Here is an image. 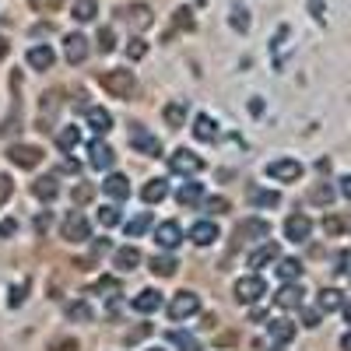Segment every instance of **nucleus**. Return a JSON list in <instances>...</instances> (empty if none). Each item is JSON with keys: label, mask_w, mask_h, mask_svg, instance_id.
Segmentation results:
<instances>
[{"label": "nucleus", "mask_w": 351, "mask_h": 351, "mask_svg": "<svg viewBox=\"0 0 351 351\" xmlns=\"http://www.w3.org/2000/svg\"><path fill=\"white\" fill-rule=\"evenodd\" d=\"M176 200H180V208H197V204L204 200V186L193 183V180H186L180 190H176Z\"/></svg>", "instance_id": "19"}, {"label": "nucleus", "mask_w": 351, "mask_h": 351, "mask_svg": "<svg viewBox=\"0 0 351 351\" xmlns=\"http://www.w3.org/2000/svg\"><path fill=\"white\" fill-rule=\"evenodd\" d=\"M232 291H236V299H239V302L253 306V302H260L263 295H267V285H263L260 274H250V278H239Z\"/></svg>", "instance_id": "4"}, {"label": "nucleus", "mask_w": 351, "mask_h": 351, "mask_svg": "<svg viewBox=\"0 0 351 351\" xmlns=\"http://www.w3.org/2000/svg\"><path fill=\"white\" fill-rule=\"evenodd\" d=\"M67 316L71 319H92V309H88L84 302H74V306H67Z\"/></svg>", "instance_id": "46"}, {"label": "nucleus", "mask_w": 351, "mask_h": 351, "mask_svg": "<svg viewBox=\"0 0 351 351\" xmlns=\"http://www.w3.org/2000/svg\"><path fill=\"white\" fill-rule=\"evenodd\" d=\"M267 176L278 183H295V180H302V162L299 158H274V162H267Z\"/></svg>", "instance_id": "6"}, {"label": "nucleus", "mask_w": 351, "mask_h": 351, "mask_svg": "<svg viewBox=\"0 0 351 351\" xmlns=\"http://www.w3.org/2000/svg\"><path fill=\"white\" fill-rule=\"evenodd\" d=\"M88 155H92V158H88V162H92V169H99V172H106V169H112V162H116V152L109 148V144H92V152H88Z\"/></svg>", "instance_id": "20"}, {"label": "nucleus", "mask_w": 351, "mask_h": 351, "mask_svg": "<svg viewBox=\"0 0 351 351\" xmlns=\"http://www.w3.org/2000/svg\"><path fill=\"white\" fill-rule=\"evenodd\" d=\"M84 120H88V127H92L99 137L112 130V116H109L106 109H99V106H88V109H84Z\"/></svg>", "instance_id": "16"}, {"label": "nucleus", "mask_w": 351, "mask_h": 351, "mask_svg": "<svg viewBox=\"0 0 351 351\" xmlns=\"http://www.w3.org/2000/svg\"><path fill=\"white\" fill-rule=\"evenodd\" d=\"M302 295H306V291H302L299 285H291V281H288V285L278 291V295H274V302H278L281 309H299V306H302Z\"/></svg>", "instance_id": "21"}, {"label": "nucleus", "mask_w": 351, "mask_h": 351, "mask_svg": "<svg viewBox=\"0 0 351 351\" xmlns=\"http://www.w3.org/2000/svg\"><path fill=\"white\" fill-rule=\"evenodd\" d=\"M186 112H190V109H186V102H183V99H176V102H169V106L162 109V116H165V123H169L172 130L186 123Z\"/></svg>", "instance_id": "26"}, {"label": "nucleus", "mask_w": 351, "mask_h": 351, "mask_svg": "<svg viewBox=\"0 0 351 351\" xmlns=\"http://www.w3.org/2000/svg\"><path fill=\"white\" fill-rule=\"evenodd\" d=\"M8 162L18 165V169H36L43 162V148H36V144H11V148H8Z\"/></svg>", "instance_id": "7"}, {"label": "nucleus", "mask_w": 351, "mask_h": 351, "mask_svg": "<svg viewBox=\"0 0 351 351\" xmlns=\"http://www.w3.org/2000/svg\"><path fill=\"white\" fill-rule=\"evenodd\" d=\"M112 263H116V271H134L137 263H141V250L137 246H123V250H116V256H112Z\"/></svg>", "instance_id": "24"}, {"label": "nucleus", "mask_w": 351, "mask_h": 351, "mask_svg": "<svg viewBox=\"0 0 351 351\" xmlns=\"http://www.w3.org/2000/svg\"><path fill=\"white\" fill-rule=\"evenodd\" d=\"M88 53H92V46H88V39H84L81 32H74V36L64 39V56H67V64H84Z\"/></svg>", "instance_id": "11"}, {"label": "nucleus", "mask_w": 351, "mask_h": 351, "mask_svg": "<svg viewBox=\"0 0 351 351\" xmlns=\"http://www.w3.org/2000/svg\"><path fill=\"white\" fill-rule=\"evenodd\" d=\"M102 190H106L112 200H127V197H130V180H127V176H120V172H109L106 183H102Z\"/></svg>", "instance_id": "17"}, {"label": "nucleus", "mask_w": 351, "mask_h": 351, "mask_svg": "<svg viewBox=\"0 0 351 351\" xmlns=\"http://www.w3.org/2000/svg\"><path fill=\"white\" fill-rule=\"evenodd\" d=\"M204 211L225 215V211H232V204H228V197H208V200H204Z\"/></svg>", "instance_id": "40"}, {"label": "nucleus", "mask_w": 351, "mask_h": 351, "mask_svg": "<svg viewBox=\"0 0 351 351\" xmlns=\"http://www.w3.org/2000/svg\"><path fill=\"white\" fill-rule=\"evenodd\" d=\"M309 197H313V204H330V200H334V190H330V186H316Z\"/></svg>", "instance_id": "47"}, {"label": "nucleus", "mask_w": 351, "mask_h": 351, "mask_svg": "<svg viewBox=\"0 0 351 351\" xmlns=\"http://www.w3.org/2000/svg\"><path fill=\"white\" fill-rule=\"evenodd\" d=\"M92 253H95V256L109 253V243H106V239H95V243H92Z\"/></svg>", "instance_id": "52"}, {"label": "nucleus", "mask_w": 351, "mask_h": 351, "mask_svg": "<svg viewBox=\"0 0 351 351\" xmlns=\"http://www.w3.org/2000/svg\"><path fill=\"white\" fill-rule=\"evenodd\" d=\"M267 334H271L274 344H288L291 337H295V324H291V319H271Z\"/></svg>", "instance_id": "23"}, {"label": "nucleus", "mask_w": 351, "mask_h": 351, "mask_svg": "<svg viewBox=\"0 0 351 351\" xmlns=\"http://www.w3.org/2000/svg\"><path fill=\"white\" fill-rule=\"evenodd\" d=\"M8 53H11V43H8L4 36H0V60H4V56H8Z\"/></svg>", "instance_id": "54"}, {"label": "nucleus", "mask_w": 351, "mask_h": 351, "mask_svg": "<svg viewBox=\"0 0 351 351\" xmlns=\"http://www.w3.org/2000/svg\"><path fill=\"white\" fill-rule=\"evenodd\" d=\"M18 225H14V218H8V221H0V239H8L11 232H14Z\"/></svg>", "instance_id": "51"}, {"label": "nucleus", "mask_w": 351, "mask_h": 351, "mask_svg": "<svg viewBox=\"0 0 351 351\" xmlns=\"http://www.w3.org/2000/svg\"><path fill=\"white\" fill-rule=\"evenodd\" d=\"M341 193L351 200V176H344V180H341Z\"/></svg>", "instance_id": "53"}, {"label": "nucleus", "mask_w": 351, "mask_h": 351, "mask_svg": "<svg viewBox=\"0 0 351 351\" xmlns=\"http://www.w3.org/2000/svg\"><path fill=\"white\" fill-rule=\"evenodd\" d=\"M169 341H172L176 348H183V351H200V344H197L190 334H183V330H172V334H169Z\"/></svg>", "instance_id": "39"}, {"label": "nucleus", "mask_w": 351, "mask_h": 351, "mask_svg": "<svg viewBox=\"0 0 351 351\" xmlns=\"http://www.w3.org/2000/svg\"><path fill=\"white\" fill-rule=\"evenodd\" d=\"M144 334H148V327H141V330H134V334H130V337H127V341H130V344H134V341H141V337H144Z\"/></svg>", "instance_id": "55"}, {"label": "nucleus", "mask_w": 351, "mask_h": 351, "mask_svg": "<svg viewBox=\"0 0 351 351\" xmlns=\"http://www.w3.org/2000/svg\"><path fill=\"white\" fill-rule=\"evenodd\" d=\"M299 274H302V263L299 260H278V278H285V281H299Z\"/></svg>", "instance_id": "33"}, {"label": "nucleus", "mask_w": 351, "mask_h": 351, "mask_svg": "<svg viewBox=\"0 0 351 351\" xmlns=\"http://www.w3.org/2000/svg\"><path fill=\"white\" fill-rule=\"evenodd\" d=\"M190 25H193L190 11H176V28H190Z\"/></svg>", "instance_id": "49"}, {"label": "nucleus", "mask_w": 351, "mask_h": 351, "mask_svg": "<svg viewBox=\"0 0 351 351\" xmlns=\"http://www.w3.org/2000/svg\"><path fill=\"white\" fill-rule=\"evenodd\" d=\"M348 228H351V221L341 218V215H327L324 218V232H327V236H341V232H348Z\"/></svg>", "instance_id": "35"}, {"label": "nucleus", "mask_w": 351, "mask_h": 351, "mask_svg": "<svg viewBox=\"0 0 351 351\" xmlns=\"http://www.w3.org/2000/svg\"><path fill=\"white\" fill-rule=\"evenodd\" d=\"M127 141H130V148H134L137 155H148V158H158V155H162V141H158L152 130H144L141 123H130Z\"/></svg>", "instance_id": "2"}, {"label": "nucleus", "mask_w": 351, "mask_h": 351, "mask_svg": "<svg viewBox=\"0 0 351 351\" xmlns=\"http://www.w3.org/2000/svg\"><path fill=\"white\" fill-rule=\"evenodd\" d=\"M200 309V299H197V291H180L172 302H169V316L180 324V319H186V316H193Z\"/></svg>", "instance_id": "9"}, {"label": "nucleus", "mask_w": 351, "mask_h": 351, "mask_svg": "<svg viewBox=\"0 0 351 351\" xmlns=\"http://www.w3.org/2000/svg\"><path fill=\"white\" fill-rule=\"evenodd\" d=\"M99 14V0H74V18L77 21H92Z\"/></svg>", "instance_id": "34"}, {"label": "nucleus", "mask_w": 351, "mask_h": 351, "mask_svg": "<svg viewBox=\"0 0 351 351\" xmlns=\"http://www.w3.org/2000/svg\"><path fill=\"white\" fill-rule=\"evenodd\" d=\"M60 4H64V0H32V8L39 14H56V11H60Z\"/></svg>", "instance_id": "44"}, {"label": "nucleus", "mask_w": 351, "mask_h": 351, "mask_svg": "<svg viewBox=\"0 0 351 351\" xmlns=\"http://www.w3.org/2000/svg\"><path fill=\"white\" fill-rule=\"evenodd\" d=\"M176 267H180V263L172 256H152V274H158V278H172Z\"/></svg>", "instance_id": "32"}, {"label": "nucleus", "mask_w": 351, "mask_h": 351, "mask_svg": "<svg viewBox=\"0 0 351 351\" xmlns=\"http://www.w3.org/2000/svg\"><path fill=\"white\" fill-rule=\"evenodd\" d=\"M92 197H95V186H92V183H81V186H74V193H71L74 204H88Z\"/></svg>", "instance_id": "41"}, {"label": "nucleus", "mask_w": 351, "mask_h": 351, "mask_svg": "<svg viewBox=\"0 0 351 351\" xmlns=\"http://www.w3.org/2000/svg\"><path fill=\"white\" fill-rule=\"evenodd\" d=\"M64 239L67 243H84L88 236H92V225H88V218L84 215H77V211H71L67 218H64Z\"/></svg>", "instance_id": "8"}, {"label": "nucleus", "mask_w": 351, "mask_h": 351, "mask_svg": "<svg viewBox=\"0 0 351 351\" xmlns=\"http://www.w3.org/2000/svg\"><path fill=\"white\" fill-rule=\"evenodd\" d=\"M316 309H319V313H334V309H344V295H341L337 288H324V291L316 295Z\"/></svg>", "instance_id": "25"}, {"label": "nucleus", "mask_w": 351, "mask_h": 351, "mask_svg": "<svg viewBox=\"0 0 351 351\" xmlns=\"http://www.w3.org/2000/svg\"><path fill=\"white\" fill-rule=\"evenodd\" d=\"M341 348H344V351H351V330H348V334L341 337Z\"/></svg>", "instance_id": "57"}, {"label": "nucleus", "mask_w": 351, "mask_h": 351, "mask_svg": "<svg viewBox=\"0 0 351 351\" xmlns=\"http://www.w3.org/2000/svg\"><path fill=\"white\" fill-rule=\"evenodd\" d=\"M190 239H193L197 246H211V243L218 239V225H215L211 218H204V221H197V225L190 228Z\"/></svg>", "instance_id": "18"}, {"label": "nucleus", "mask_w": 351, "mask_h": 351, "mask_svg": "<svg viewBox=\"0 0 351 351\" xmlns=\"http://www.w3.org/2000/svg\"><path fill=\"white\" fill-rule=\"evenodd\" d=\"M193 137H197V141H215V137H218V123L211 120L208 112H200L197 120H193Z\"/></svg>", "instance_id": "27"}, {"label": "nucleus", "mask_w": 351, "mask_h": 351, "mask_svg": "<svg viewBox=\"0 0 351 351\" xmlns=\"http://www.w3.org/2000/svg\"><path fill=\"white\" fill-rule=\"evenodd\" d=\"M344 316H348V324H351V302H344Z\"/></svg>", "instance_id": "58"}, {"label": "nucleus", "mask_w": 351, "mask_h": 351, "mask_svg": "<svg viewBox=\"0 0 351 351\" xmlns=\"http://www.w3.org/2000/svg\"><path fill=\"white\" fill-rule=\"evenodd\" d=\"M46 225H49V215H39V218H36V228H39V232H43V228H46Z\"/></svg>", "instance_id": "56"}, {"label": "nucleus", "mask_w": 351, "mask_h": 351, "mask_svg": "<svg viewBox=\"0 0 351 351\" xmlns=\"http://www.w3.org/2000/svg\"><path fill=\"white\" fill-rule=\"evenodd\" d=\"M232 28H239V32H246L250 28V14H246V8H232Z\"/></svg>", "instance_id": "43"}, {"label": "nucleus", "mask_w": 351, "mask_h": 351, "mask_svg": "<svg viewBox=\"0 0 351 351\" xmlns=\"http://www.w3.org/2000/svg\"><path fill=\"white\" fill-rule=\"evenodd\" d=\"M144 53H148V43H144V39H130V46H127V56H130V60H141Z\"/></svg>", "instance_id": "45"}, {"label": "nucleus", "mask_w": 351, "mask_h": 351, "mask_svg": "<svg viewBox=\"0 0 351 351\" xmlns=\"http://www.w3.org/2000/svg\"><path fill=\"white\" fill-rule=\"evenodd\" d=\"M302 324H306V327H316V324H319V309H306V313H302Z\"/></svg>", "instance_id": "50"}, {"label": "nucleus", "mask_w": 351, "mask_h": 351, "mask_svg": "<svg viewBox=\"0 0 351 351\" xmlns=\"http://www.w3.org/2000/svg\"><path fill=\"white\" fill-rule=\"evenodd\" d=\"M77 144H81V130L77 127H64L60 134H56V148L60 152H74Z\"/></svg>", "instance_id": "30"}, {"label": "nucleus", "mask_w": 351, "mask_h": 351, "mask_svg": "<svg viewBox=\"0 0 351 351\" xmlns=\"http://www.w3.org/2000/svg\"><path fill=\"white\" fill-rule=\"evenodd\" d=\"M309 232H313L309 215H288V218H285V236H288L291 243H306Z\"/></svg>", "instance_id": "10"}, {"label": "nucleus", "mask_w": 351, "mask_h": 351, "mask_svg": "<svg viewBox=\"0 0 351 351\" xmlns=\"http://www.w3.org/2000/svg\"><path fill=\"white\" fill-rule=\"evenodd\" d=\"M148 228H152V215L144 211V215H137V218L127 221V236L134 239V236H141V232H148Z\"/></svg>", "instance_id": "36"}, {"label": "nucleus", "mask_w": 351, "mask_h": 351, "mask_svg": "<svg viewBox=\"0 0 351 351\" xmlns=\"http://www.w3.org/2000/svg\"><path fill=\"white\" fill-rule=\"evenodd\" d=\"M165 193H169V186H165V180H152L148 186L141 190V197H144V204H162L165 200Z\"/></svg>", "instance_id": "31"}, {"label": "nucleus", "mask_w": 351, "mask_h": 351, "mask_svg": "<svg viewBox=\"0 0 351 351\" xmlns=\"http://www.w3.org/2000/svg\"><path fill=\"white\" fill-rule=\"evenodd\" d=\"M32 193H36L39 200H53L56 193H60V183H56V176H43V180L32 183Z\"/></svg>", "instance_id": "29"}, {"label": "nucleus", "mask_w": 351, "mask_h": 351, "mask_svg": "<svg viewBox=\"0 0 351 351\" xmlns=\"http://www.w3.org/2000/svg\"><path fill=\"white\" fill-rule=\"evenodd\" d=\"M162 302H165V299H162V291H158V288H144V291H137V295H134L130 306H134L137 313H144V316H152V313L162 309Z\"/></svg>", "instance_id": "13"}, {"label": "nucleus", "mask_w": 351, "mask_h": 351, "mask_svg": "<svg viewBox=\"0 0 351 351\" xmlns=\"http://www.w3.org/2000/svg\"><path fill=\"white\" fill-rule=\"evenodd\" d=\"M53 60H56V56H53V49H49L46 43L28 49V67H32V71H49V67H53Z\"/></svg>", "instance_id": "22"}, {"label": "nucleus", "mask_w": 351, "mask_h": 351, "mask_svg": "<svg viewBox=\"0 0 351 351\" xmlns=\"http://www.w3.org/2000/svg\"><path fill=\"white\" fill-rule=\"evenodd\" d=\"M155 243L162 246V250H176L183 243V228H180V221H162L158 228H155Z\"/></svg>", "instance_id": "12"}, {"label": "nucleus", "mask_w": 351, "mask_h": 351, "mask_svg": "<svg viewBox=\"0 0 351 351\" xmlns=\"http://www.w3.org/2000/svg\"><path fill=\"white\" fill-rule=\"evenodd\" d=\"M169 169H172L176 176H197V172L204 169V158L193 155L190 148H176V152L169 155Z\"/></svg>", "instance_id": "5"}, {"label": "nucleus", "mask_w": 351, "mask_h": 351, "mask_svg": "<svg viewBox=\"0 0 351 351\" xmlns=\"http://www.w3.org/2000/svg\"><path fill=\"white\" fill-rule=\"evenodd\" d=\"M274 260H281V246L278 243H263V246H256L250 253V267L260 271V267H267V263H274Z\"/></svg>", "instance_id": "14"}, {"label": "nucleus", "mask_w": 351, "mask_h": 351, "mask_svg": "<svg viewBox=\"0 0 351 351\" xmlns=\"http://www.w3.org/2000/svg\"><path fill=\"white\" fill-rule=\"evenodd\" d=\"M148 351H162V348H148Z\"/></svg>", "instance_id": "59"}, {"label": "nucleus", "mask_w": 351, "mask_h": 351, "mask_svg": "<svg viewBox=\"0 0 351 351\" xmlns=\"http://www.w3.org/2000/svg\"><path fill=\"white\" fill-rule=\"evenodd\" d=\"M99 84L106 88V92H109L112 99H130V95L137 92L134 71H127V67H116V71H102V74H99Z\"/></svg>", "instance_id": "1"}, {"label": "nucleus", "mask_w": 351, "mask_h": 351, "mask_svg": "<svg viewBox=\"0 0 351 351\" xmlns=\"http://www.w3.org/2000/svg\"><path fill=\"white\" fill-rule=\"evenodd\" d=\"M99 225H106V228L120 225V208H116V204H102L99 208Z\"/></svg>", "instance_id": "37"}, {"label": "nucleus", "mask_w": 351, "mask_h": 351, "mask_svg": "<svg viewBox=\"0 0 351 351\" xmlns=\"http://www.w3.org/2000/svg\"><path fill=\"white\" fill-rule=\"evenodd\" d=\"M250 204H256V208H278V204H281V193H278V190L250 186Z\"/></svg>", "instance_id": "28"}, {"label": "nucleus", "mask_w": 351, "mask_h": 351, "mask_svg": "<svg viewBox=\"0 0 351 351\" xmlns=\"http://www.w3.org/2000/svg\"><path fill=\"white\" fill-rule=\"evenodd\" d=\"M271 239V225L263 218H243L236 225V243H267Z\"/></svg>", "instance_id": "3"}, {"label": "nucleus", "mask_w": 351, "mask_h": 351, "mask_svg": "<svg viewBox=\"0 0 351 351\" xmlns=\"http://www.w3.org/2000/svg\"><path fill=\"white\" fill-rule=\"evenodd\" d=\"M49 351H77V341L74 337H60V341H53Z\"/></svg>", "instance_id": "48"}, {"label": "nucleus", "mask_w": 351, "mask_h": 351, "mask_svg": "<svg viewBox=\"0 0 351 351\" xmlns=\"http://www.w3.org/2000/svg\"><path fill=\"white\" fill-rule=\"evenodd\" d=\"M95 46H99V53H112L116 49V32H112V28H99Z\"/></svg>", "instance_id": "38"}, {"label": "nucleus", "mask_w": 351, "mask_h": 351, "mask_svg": "<svg viewBox=\"0 0 351 351\" xmlns=\"http://www.w3.org/2000/svg\"><path fill=\"white\" fill-rule=\"evenodd\" d=\"M11 193H14V180H11L8 172H0V208L11 200Z\"/></svg>", "instance_id": "42"}, {"label": "nucleus", "mask_w": 351, "mask_h": 351, "mask_svg": "<svg viewBox=\"0 0 351 351\" xmlns=\"http://www.w3.org/2000/svg\"><path fill=\"white\" fill-rule=\"evenodd\" d=\"M127 25H134V28H148L155 18H152V8H144V4H130V8H120L116 11Z\"/></svg>", "instance_id": "15"}]
</instances>
